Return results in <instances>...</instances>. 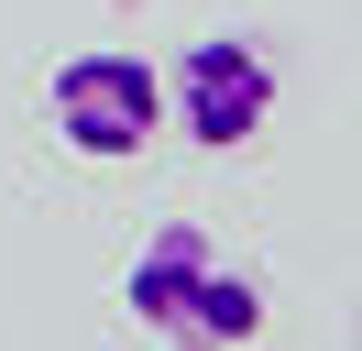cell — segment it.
Masks as SVG:
<instances>
[{"instance_id":"7a4b0ae2","label":"cell","mask_w":362,"mask_h":351,"mask_svg":"<svg viewBox=\"0 0 362 351\" xmlns=\"http://www.w3.org/2000/svg\"><path fill=\"white\" fill-rule=\"evenodd\" d=\"M45 110H55V143H66V154H88V165H132V154L165 132V66L132 55V44H88V55L55 66Z\"/></svg>"},{"instance_id":"3957f363","label":"cell","mask_w":362,"mask_h":351,"mask_svg":"<svg viewBox=\"0 0 362 351\" xmlns=\"http://www.w3.org/2000/svg\"><path fill=\"white\" fill-rule=\"evenodd\" d=\"M165 121H176L187 143H209V154L264 143V121H274V66H264V44H252V33L187 44L176 77H165Z\"/></svg>"},{"instance_id":"6da1fadb","label":"cell","mask_w":362,"mask_h":351,"mask_svg":"<svg viewBox=\"0 0 362 351\" xmlns=\"http://www.w3.org/2000/svg\"><path fill=\"white\" fill-rule=\"evenodd\" d=\"M121 307H132L154 340H176V351H242L252 329H264V285H252L242 263H220V241H209L198 219L143 231V253L121 263Z\"/></svg>"}]
</instances>
